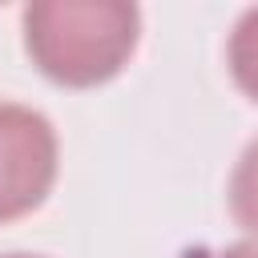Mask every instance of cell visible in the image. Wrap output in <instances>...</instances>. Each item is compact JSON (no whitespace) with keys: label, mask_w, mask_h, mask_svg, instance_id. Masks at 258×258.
Returning <instances> with one entry per match:
<instances>
[{"label":"cell","mask_w":258,"mask_h":258,"mask_svg":"<svg viewBox=\"0 0 258 258\" xmlns=\"http://www.w3.org/2000/svg\"><path fill=\"white\" fill-rule=\"evenodd\" d=\"M141 16L125 0H36L24 8V48L32 64L69 89H89L121 73L137 48Z\"/></svg>","instance_id":"cell-1"},{"label":"cell","mask_w":258,"mask_h":258,"mask_svg":"<svg viewBox=\"0 0 258 258\" xmlns=\"http://www.w3.org/2000/svg\"><path fill=\"white\" fill-rule=\"evenodd\" d=\"M56 181V133L28 105L0 101V222L36 210Z\"/></svg>","instance_id":"cell-2"},{"label":"cell","mask_w":258,"mask_h":258,"mask_svg":"<svg viewBox=\"0 0 258 258\" xmlns=\"http://www.w3.org/2000/svg\"><path fill=\"white\" fill-rule=\"evenodd\" d=\"M230 73L250 101H258V8H246L230 32Z\"/></svg>","instance_id":"cell-3"},{"label":"cell","mask_w":258,"mask_h":258,"mask_svg":"<svg viewBox=\"0 0 258 258\" xmlns=\"http://www.w3.org/2000/svg\"><path fill=\"white\" fill-rule=\"evenodd\" d=\"M230 210H234L238 226L258 234V141L246 145V153L230 177Z\"/></svg>","instance_id":"cell-4"},{"label":"cell","mask_w":258,"mask_h":258,"mask_svg":"<svg viewBox=\"0 0 258 258\" xmlns=\"http://www.w3.org/2000/svg\"><path fill=\"white\" fill-rule=\"evenodd\" d=\"M218 258H258V246H254V242H238V246L222 250Z\"/></svg>","instance_id":"cell-5"},{"label":"cell","mask_w":258,"mask_h":258,"mask_svg":"<svg viewBox=\"0 0 258 258\" xmlns=\"http://www.w3.org/2000/svg\"><path fill=\"white\" fill-rule=\"evenodd\" d=\"M4 258H32V254H4Z\"/></svg>","instance_id":"cell-6"}]
</instances>
